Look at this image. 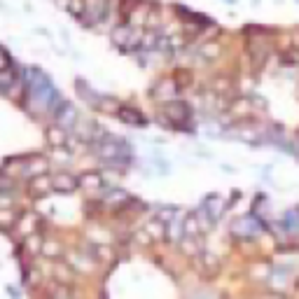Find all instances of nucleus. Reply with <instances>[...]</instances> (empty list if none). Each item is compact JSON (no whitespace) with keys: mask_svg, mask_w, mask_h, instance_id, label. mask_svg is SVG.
<instances>
[{"mask_svg":"<svg viewBox=\"0 0 299 299\" xmlns=\"http://www.w3.org/2000/svg\"><path fill=\"white\" fill-rule=\"evenodd\" d=\"M164 110H166V115L173 119V122L183 124L187 117H190V112H187V105H183V103H166L164 105Z\"/></svg>","mask_w":299,"mask_h":299,"instance_id":"f257e3e1","label":"nucleus"},{"mask_svg":"<svg viewBox=\"0 0 299 299\" xmlns=\"http://www.w3.org/2000/svg\"><path fill=\"white\" fill-rule=\"evenodd\" d=\"M52 185H54V190L59 192H73L75 190V178L73 176H66V173H59V176H54V180H52Z\"/></svg>","mask_w":299,"mask_h":299,"instance_id":"f03ea898","label":"nucleus"},{"mask_svg":"<svg viewBox=\"0 0 299 299\" xmlns=\"http://www.w3.org/2000/svg\"><path fill=\"white\" fill-rule=\"evenodd\" d=\"M56 119H59V124H61V126H66V129H68V126H73L75 119H77V115H75V108H73V105H63Z\"/></svg>","mask_w":299,"mask_h":299,"instance_id":"7ed1b4c3","label":"nucleus"},{"mask_svg":"<svg viewBox=\"0 0 299 299\" xmlns=\"http://www.w3.org/2000/svg\"><path fill=\"white\" fill-rule=\"evenodd\" d=\"M119 119L126 122V124H133V126H140V124H143V115L136 112V110H131V108H122V110H119Z\"/></svg>","mask_w":299,"mask_h":299,"instance_id":"20e7f679","label":"nucleus"},{"mask_svg":"<svg viewBox=\"0 0 299 299\" xmlns=\"http://www.w3.org/2000/svg\"><path fill=\"white\" fill-rule=\"evenodd\" d=\"M80 185L84 190H98V187H103V178L98 173H87L80 178Z\"/></svg>","mask_w":299,"mask_h":299,"instance_id":"39448f33","label":"nucleus"},{"mask_svg":"<svg viewBox=\"0 0 299 299\" xmlns=\"http://www.w3.org/2000/svg\"><path fill=\"white\" fill-rule=\"evenodd\" d=\"M183 236H185V224L178 222V220H173V222L169 224V241H173V243H183Z\"/></svg>","mask_w":299,"mask_h":299,"instance_id":"423d86ee","label":"nucleus"},{"mask_svg":"<svg viewBox=\"0 0 299 299\" xmlns=\"http://www.w3.org/2000/svg\"><path fill=\"white\" fill-rule=\"evenodd\" d=\"M250 112V101L248 98H238L231 103V117H245Z\"/></svg>","mask_w":299,"mask_h":299,"instance_id":"0eeeda50","label":"nucleus"},{"mask_svg":"<svg viewBox=\"0 0 299 299\" xmlns=\"http://www.w3.org/2000/svg\"><path fill=\"white\" fill-rule=\"evenodd\" d=\"M222 208H224L222 199L211 197V199H208V206H206V213H208V215H211L213 220H218L220 215H222Z\"/></svg>","mask_w":299,"mask_h":299,"instance_id":"6e6552de","label":"nucleus"},{"mask_svg":"<svg viewBox=\"0 0 299 299\" xmlns=\"http://www.w3.org/2000/svg\"><path fill=\"white\" fill-rule=\"evenodd\" d=\"M47 138H49V143L54 145V147L68 143V136H66V131H63V129H49L47 131Z\"/></svg>","mask_w":299,"mask_h":299,"instance_id":"1a4fd4ad","label":"nucleus"},{"mask_svg":"<svg viewBox=\"0 0 299 299\" xmlns=\"http://www.w3.org/2000/svg\"><path fill=\"white\" fill-rule=\"evenodd\" d=\"M145 231H147L152 238H162L164 234H166V229H164V222L162 220H157V222H150L147 227H145Z\"/></svg>","mask_w":299,"mask_h":299,"instance_id":"9d476101","label":"nucleus"},{"mask_svg":"<svg viewBox=\"0 0 299 299\" xmlns=\"http://www.w3.org/2000/svg\"><path fill=\"white\" fill-rule=\"evenodd\" d=\"M52 187H54V185H52V180H49V178H45V176H40V178H35V180H33V190L38 192V194H42V192H49Z\"/></svg>","mask_w":299,"mask_h":299,"instance_id":"9b49d317","label":"nucleus"},{"mask_svg":"<svg viewBox=\"0 0 299 299\" xmlns=\"http://www.w3.org/2000/svg\"><path fill=\"white\" fill-rule=\"evenodd\" d=\"M126 192H122V190H112L108 194V197H105V204L108 206H115V204H122V201H126Z\"/></svg>","mask_w":299,"mask_h":299,"instance_id":"f8f14e48","label":"nucleus"},{"mask_svg":"<svg viewBox=\"0 0 299 299\" xmlns=\"http://www.w3.org/2000/svg\"><path fill=\"white\" fill-rule=\"evenodd\" d=\"M33 229H35V218H33V215H28V218L21 220V227H19V234H21V236L31 234Z\"/></svg>","mask_w":299,"mask_h":299,"instance_id":"ddd939ff","label":"nucleus"},{"mask_svg":"<svg viewBox=\"0 0 299 299\" xmlns=\"http://www.w3.org/2000/svg\"><path fill=\"white\" fill-rule=\"evenodd\" d=\"M129 38H131V28H117L115 31V42L117 45H126V42H129Z\"/></svg>","mask_w":299,"mask_h":299,"instance_id":"4468645a","label":"nucleus"},{"mask_svg":"<svg viewBox=\"0 0 299 299\" xmlns=\"http://www.w3.org/2000/svg\"><path fill=\"white\" fill-rule=\"evenodd\" d=\"M66 7H68L73 14H77V17H80V14H84V0H68V3H66Z\"/></svg>","mask_w":299,"mask_h":299,"instance_id":"2eb2a0df","label":"nucleus"},{"mask_svg":"<svg viewBox=\"0 0 299 299\" xmlns=\"http://www.w3.org/2000/svg\"><path fill=\"white\" fill-rule=\"evenodd\" d=\"M197 222H199V227H201V229H208V227H211V222H213V218L211 215H208V213L206 211H199L197 213Z\"/></svg>","mask_w":299,"mask_h":299,"instance_id":"dca6fc26","label":"nucleus"},{"mask_svg":"<svg viewBox=\"0 0 299 299\" xmlns=\"http://www.w3.org/2000/svg\"><path fill=\"white\" fill-rule=\"evenodd\" d=\"M201 229L197 222V215H192V218H187V222H185V234L190 236V234H197V231Z\"/></svg>","mask_w":299,"mask_h":299,"instance_id":"f3484780","label":"nucleus"},{"mask_svg":"<svg viewBox=\"0 0 299 299\" xmlns=\"http://www.w3.org/2000/svg\"><path fill=\"white\" fill-rule=\"evenodd\" d=\"M26 250L28 252H38V250H40V236L31 234V236L26 238Z\"/></svg>","mask_w":299,"mask_h":299,"instance_id":"a211bd4d","label":"nucleus"},{"mask_svg":"<svg viewBox=\"0 0 299 299\" xmlns=\"http://www.w3.org/2000/svg\"><path fill=\"white\" fill-rule=\"evenodd\" d=\"M12 73H5V70H3V73H0V91H10V87H12Z\"/></svg>","mask_w":299,"mask_h":299,"instance_id":"6ab92c4d","label":"nucleus"},{"mask_svg":"<svg viewBox=\"0 0 299 299\" xmlns=\"http://www.w3.org/2000/svg\"><path fill=\"white\" fill-rule=\"evenodd\" d=\"M59 250H61V248H59V243H56V241H49V243L42 245V252H45V255H49V257H56V255H59Z\"/></svg>","mask_w":299,"mask_h":299,"instance_id":"aec40b11","label":"nucleus"},{"mask_svg":"<svg viewBox=\"0 0 299 299\" xmlns=\"http://www.w3.org/2000/svg\"><path fill=\"white\" fill-rule=\"evenodd\" d=\"M173 215H176V211H173V208H166V211L159 213V220H162V222H173Z\"/></svg>","mask_w":299,"mask_h":299,"instance_id":"412c9836","label":"nucleus"},{"mask_svg":"<svg viewBox=\"0 0 299 299\" xmlns=\"http://www.w3.org/2000/svg\"><path fill=\"white\" fill-rule=\"evenodd\" d=\"M201 54H206L208 59H213V56L218 54V45H206V47L201 49Z\"/></svg>","mask_w":299,"mask_h":299,"instance_id":"4be33fe9","label":"nucleus"},{"mask_svg":"<svg viewBox=\"0 0 299 299\" xmlns=\"http://www.w3.org/2000/svg\"><path fill=\"white\" fill-rule=\"evenodd\" d=\"M42 169H45V164H42V162H35L33 166H31V171H26V173H31V176H38V173H42Z\"/></svg>","mask_w":299,"mask_h":299,"instance_id":"5701e85b","label":"nucleus"},{"mask_svg":"<svg viewBox=\"0 0 299 299\" xmlns=\"http://www.w3.org/2000/svg\"><path fill=\"white\" fill-rule=\"evenodd\" d=\"M12 220H14V215L10 211H0V222H10V224H12Z\"/></svg>","mask_w":299,"mask_h":299,"instance_id":"b1692460","label":"nucleus"},{"mask_svg":"<svg viewBox=\"0 0 299 299\" xmlns=\"http://www.w3.org/2000/svg\"><path fill=\"white\" fill-rule=\"evenodd\" d=\"M143 17H145V10H138V12H133V24H143Z\"/></svg>","mask_w":299,"mask_h":299,"instance_id":"393cba45","label":"nucleus"},{"mask_svg":"<svg viewBox=\"0 0 299 299\" xmlns=\"http://www.w3.org/2000/svg\"><path fill=\"white\" fill-rule=\"evenodd\" d=\"M96 252H98V257H105V259L112 257V252H110L108 248H96Z\"/></svg>","mask_w":299,"mask_h":299,"instance_id":"a878e982","label":"nucleus"},{"mask_svg":"<svg viewBox=\"0 0 299 299\" xmlns=\"http://www.w3.org/2000/svg\"><path fill=\"white\" fill-rule=\"evenodd\" d=\"M215 89L224 91V89H229V82H227V80H218V82H215Z\"/></svg>","mask_w":299,"mask_h":299,"instance_id":"bb28decb","label":"nucleus"},{"mask_svg":"<svg viewBox=\"0 0 299 299\" xmlns=\"http://www.w3.org/2000/svg\"><path fill=\"white\" fill-rule=\"evenodd\" d=\"M7 63H10V61H7V56H5V52H0V70L5 68Z\"/></svg>","mask_w":299,"mask_h":299,"instance_id":"cd10ccee","label":"nucleus"}]
</instances>
